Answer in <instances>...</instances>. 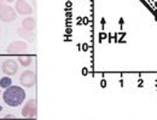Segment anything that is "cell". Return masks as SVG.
Listing matches in <instances>:
<instances>
[{"mask_svg":"<svg viewBox=\"0 0 157 120\" xmlns=\"http://www.w3.org/2000/svg\"><path fill=\"white\" fill-rule=\"evenodd\" d=\"M35 81H36V77H35V73H34L33 70L27 69V70H24V72L21 74L20 82L23 87L30 89V87H33V86L35 85Z\"/></svg>","mask_w":157,"mask_h":120,"instance_id":"obj_2","label":"cell"},{"mask_svg":"<svg viewBox=\"0 0 157 120\" xmlns=\"http://www.w3.org/2000/svg\"><path fill=\"white\" fill-rule=\"evenodd\" d=\"M22 27L27 30H34L36 27V21L34 20L33 17H25L24 20L22 21Z\"/></svg>","mask_w":157,"mask_h":120,"instance_id":"obj_9","label":"cell"},{"mask_svg":"<svg viewBox=\"0 0 157 120\" xmlns=\"http://www.w3.org/2000/svg\"><path fill=\"white\" fill-rule=\"evenodd\" d=\"M1 110H2V107H1V106H0V112H1Z\"/></svg>","mask_w":157,"mask_h":120,"instance_id":"obj_15","label":"cell"},{"mask_svg":"<svg viewBox=\"0 0 157 120\" xmlns=\"http://www.w3.org/2000/svg\"><path fill=\"white\" fill-rule=\"evenodd\" d=\"M28 49V44L25 41H12L7 47H6V52L7 54H18L21 51H24Z\"/></svg>","mask_w":157,"mask_h":120,"instance_id":"obj_7","label":"cell"},{"mask_svg":"<svg viewBox=\"0 0 157 120\" xmlns=\"http://www.w3.org/2000/svg\"><path fill=\"white\" fill-rule=\"evenodd\" d=\"M17 61L20 62V64L22 67L27 68L33 63V56H30V55H20L17 57Z\"/></svg>","mask_w":157,"mask_h":120,"instance_id":"obj_10","label":"cell"},{"mask_svg":"<svg viewBox=\"0 0 157 120\" xmlns=\"http://www.w3.org/2000/svg\"><path fill=\"white\" fill-rule=\"evenodd\" d=\"M17 33H18V35H20L22 39L27 40V41H29V42H33L34 39H35V35H34L33 30H27V29H24L23 27H21V28L17 29Z\"/></svg>","mask_w":157,"mask_h":120,"instance_id":"obj_8","label":"cell"},{"mask_svg":"<svg viewBox=\"0 0 157 120\" xmlns=\"http://www.w3.org/2000/svg\"><path fill=\"white\" fill-rule=\"evenodd\" d=\"M6 4H7V2H6V0H0V11L6 6Z\"/></svg>","mask_w":157,"mask_h":120,"instance_id":"obj_12","label":"cell"},{"mask_svg":"<svg viewBox=\"0 0 157 120\" xmlns=\"http://www.w3.org/2000/svg\"><path fill=\"white\" fill-rule=\"evenodd\" d=\"M2 100L9 107H18L25 100V91L17 85H11L4 91Z\"/></svg>","mask_w":157,"mask_h":120,"instance_id":"obj_1","label":"cell"},{"mask_svg":"<svg viewBox=\"0 0 157 120\" xmlns=\"http://www.w3.org/2000/svg\"><path fill=\"white\" fill-rule=\"evenodd\" d=\"M36 113H38V104L35 98L29 100L22 108V117L24 118H34Z\"/></svg>","mask_w":157,"mask_h":120,"instance_id":"obj_3","label":"cell"},{"mask_svg":"<svg viewBox=\"0 0 157 120\" xmlns=\"http://www.w3.org/2000/svg\"><path fill=\"white\" fill-rule=\"evenodd\" d=\"M1 70L5 75L12 77L15 74H17L18 72V63L15 60H6L4 61V63L1 64Z\"/></svg>","mask_w":157,"mask_h":120,"instance_id":"obj_4","label":"cell"},{"mask_svg":"<svg viewBox=\"0 0 157 120\" xmlns=\"http://www.w3.org/2000/svg\"><path fill=\"white\" fill-rule=\"evenodd\" d=\"M13 1H16V0H6V2H13Z\"/></svg>","mask_w":157,"mask_h":120,"instance_id":"obj_14","label":"cell"},{"mask_svg":"<svg viewBox=\"0 0 157 120\" xmlns=\"http://www.w3.org/2000/svg\"><path fill=\"white\" fill-rule=\"evenodd\" d=\"M15 10L17 14L23 15V16H29L33 12L32 5L25 0H16L15 1Z\"/></svg>","mask_w":157,"mask_h":120,"instance_id":"obj_5","label":"cell"},{"mask_svg":"<svg viewBox=\"0 0 157 120\" xmlns=\"http://www.w3.org/2000/svg\"><path fill=\"white\" fill-rule=\"evenodd\" d=\"M11 85H12V79H11L9 75L0 78V87H1V89H7V87L11 86Z\"/></svg>","mask_w":157,"mask_h":120,"instance_id":"obj_11","label":"cell"},{"mask_svg":"<svg viewBox=\"0 0 157 120\" xmlns=\"http://www.w3.org/2000/svg\"><path fill=\"white\" fill-rule=\"evenodd\" d=\"M15 118H16V117H15L13 114H6V115H5L2 119H15Z\"/></svg>","mask_w":157,"mask_h":120,"instance_id":"obj_13","label":"cell"},{"mask_svg":"<svg viewBox=\"0 0 157 120\" xmlns=\"http://www.w3.org/2000/svg\"><path fill=\"white\" fill-rule=\"evenodd\" d=\"M17 17V12L13 7H11L10 5H6L1 11H0V20L2 22H13Z\"/></svg>","mask_w":157,"mask_h":120,"instance_id":"obj_6","label":"cell"}]
</instances>
